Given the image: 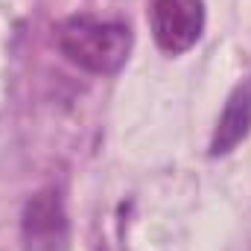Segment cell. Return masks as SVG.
<instances>
[{
    "label": "cell",
    "instance_id": "1",
    "mask_svg": "<svg viewBox=\"0 0 251 251\" xmlns=\"http://www.w3.org/2000/svg\"><path fill=\"white\" fill-rule=\"evenodd\" d=\"M59 50L82 70L91 73H117L131 53V29L120 21H102L94 15H73L62 21L56 32Z\"/></svg>",
    "mask_w": 251,
    "mask_h": 251
},
{
    "label": "cell",
    "instance_id": "4",
    "mask_svg": "<svg viewBox=\"0 0 251 251\" xmlns=\"http://www.w3.org/2000/svg\"><path fill=\"white\" fill-rule=\"evenodd\" d=\"M251 131V76L243 79L231 97L225 100V108L216 120L213 128V137H210V155L219 158V155H228L234 152Z\"/></svg>",
    "mask_w": 251,
    "mask_h": 251
},
{
    "label": "cell",
    "instance_id": "2",
    "mask_svg": "<svg viewBox=\"0 0 251 251\" xmlns=\"http://www.w3.org/2000/svg\"><path fill=\"white\" fill-rule=\"evenodd\" d=\"M21 246L24 251H67L70 222L56 187L38 190L26 201L21 213Z\"/></svg>",
    "mask_w": 251,
    "mask_h": 251
},
{
    "label": "cell",
    "instance_id": "3",
    "mask_svg": "<svg viewBox=\"0 0 251 251\" xmlns=\"http://www.w3.org/2000/svg\"><path fill=\"white\" fill-rule=\"evenodd\" d=\"M152 38L167 56H181L204 32V0H152Z\"/></svg>",
    "mask_w": 251,
    "mask_h": 251
}]
</instances>
